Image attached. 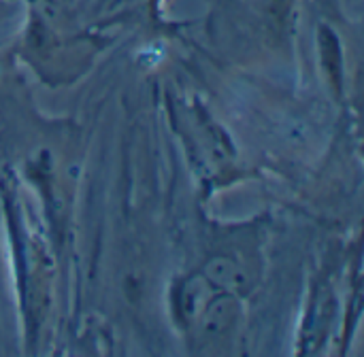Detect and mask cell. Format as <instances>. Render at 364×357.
I'll use <instances>...</instances> for the list:
<instances>
[{"instance_id": "obj_1", "label": "cell", "mask_w": 364, "mask_h": 357, "mask_svg": "<svg viewBox=\"0 0 364 357\" xmlns=\"http://www.w3.org/2000/svg\"><path fill=\"white\" fill-rule=\"evenodd\" d=\"M209 277H213V281L218 285H224V287H232V290H239L243 285H247V279H245V273L230 260H224V258H218L209 264Z\"/></svg>"}]
</instances>
